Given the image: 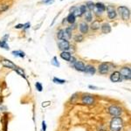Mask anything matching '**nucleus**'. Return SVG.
I'll return each mask as SVG.
<instances>
[{
  "instance_id": "21",
  "label": "nucleus",
  "mask_w": 131,
  "mask_h": 131,
  "mask_svg": "<svg viewBox=\"0 0 131 131\" xmlns=\"http://www.w3.org/2000/svg\"><path fill=\"white\" fill-rule=\"evenodd\" d=\"M100 27V22L98 20H95V21L93 22L92 26H91V28H92L93 30H97V29H99Z\"/></svg>"
},
{
  "instance_id": "30",
  "label": "nucleus",
  "mask_w": 131,
  "mask_h": 131,
  "mask_svg": "<svg viewBox=\"0 0 131 131\" xmlns=\"http://www.w3.org/2000/svg\"><path fill=\"white\" fill-rule=\"evenodd\" d=\"M7 9H8V5H6V4H1L0 5V11H6Z\"/></svg>"
},
{
  "instance_id": "35",
  "label": "nucleus",
  "mask_w": 131,
  "mask_h": 131,
  "mask_svg": "<svg viewBox=\"0 0 131 131\" xmlns=\"http://www.w3.org/2000/svg\"><path fill=\"white\" fill-rule=\"evenodd\" d=\"M16 29H20V28H24V25L22 24H19V25H17V26H15Z\"/></svg>"
},
{
  "instance_id": "34",
  "label": "nucleus",
  "mask_w": 131,
  "mask_h": 131,
  "mask_svg": "<svg viewBox=\"0 0 131 131\" xmlns=\"http://www.w3.org/2000/svg\"><path fill=\"white\" fill-rule=\"evenodd\" d=\"M53 2V0H43L42 3H45V4H51V3Z\"/></svg>"
},
{
  "instance_id": "11",
  "label": "nucleus",
  "mask_w": 131,
  "mask_h": 131,
  "mask_svg": "<svg viewBox=\"0 0 131 131\" xmlns=\"http://www.w3.org/2000/svg\"><path fill=\"white\" fill-rule=\"evenodd\" d=\"M107 15H108V17H109V18L113 19V18H114V17H116V12H115V11H114V7L107 6Z\"/></svg>"
},
{
  "instance_id": "4",
  "label": "nucleus",
  "mask_w": 131,
  "mask_h": 131,
  "mask_svg": "<svg viewBox=\"0 0 131 131\" xmlns=\"http://www.w3.org/2000/svg\"><path fill=\"white\" fill-rule=\"evenodd\" d=\"M108 112H109V114H112V115L119 116L122 114V109H121L120 107H116V106H111V107L108 108Z\"/></svg>"
},
{
  "instance_id": "9",
  "label": "nucleus",
  "mask_w": 131,
  "mask_h": 131,
  "mask_svg": "<svg viewBox=\"0 0 131 131\" xmlns=\"http://www.w3.org/2000/svg\"><path fill=\"white\" fill-rule=\"evenodd\" d=\"M1 63L3 64V66H4V67H9V68L14 69V70L17 69V67H16L15 65L13 64L11 61H10V60H1Z\"/></svg>"
},
{
  "instance_id": "12",
  "label": "nucleus",
  "mask_w": 131,
  "mask_h": 131,
  "mask_svg": "<svg viewBox=\"0 0 131 131\" xmlns=\"http://www.w3.org/2000/svg\"><path fill=\"white\" fill-rule=\"evenodd\" d=\"M84 72H85L86 73H89V74H95V67H93V66L88 65V66L85 67V70H84Z\"/></svg>"
},
{
  "instance_id": "13",
  "label": "nucleus",
  "mask_w": 131,
  "mask_h": 131,
  "mask_svg": "<svg viewBox=\"0 0 131 131\" xmlns=\"http://www.w3.org/2000/svg\"><path fill=\"white\" fill-rule=\"evenodd\" d=\"M7 35L5 37H4V39H1L0 40V47H2V48H4V49H6V50H9V45H7V43H6V38H7Z\"/></svg>"
},
{
  "instance_id": "32",
  "label": "nucleus",
  "mask_w": 131,
  "mask_h": 131,
  "mask_svg": "<svg viewBox=\"0 0 131 131\" xmlns=\"http://www.w3.org/2000/svg\"><path fill=\"white\" fill-rule=\"evenodd\" d=\"M42 129H43V131L46 130V125H45V121H43V122H42Z\"/></svg>"
},
{
  "instance_id": "1",
  "label": "nucleus",
  "mask_w": 131,
  "mask_h": 131,
  "mask_svg": "<svg viewBox=\"0 0 131 131\" xmlns=\"http://www.w3.org/2000/svg\"><path fill=\"white\" fill-rule=\"evenodd\" d=\"M123 127V122L120 117H114L110 122V130L111 131H121Z\"/></svg>"
},
{
  "instance_id": "25",
  "label": "nucleus",
  "mask_w": 131,
  "mask_h": 131,
  "mask_svg": "<svg viewBox=\"0 0 131 131\" xmlns=\"http://www.w3.org/2000/svg\"><path fill=\"white\" fill-rule=\"evenodd\" d=\"M86 19H87V21H88V22L92 20V13L89 12V11L86 12Z\"/></svg>"
},
{
  "instance_id": "18",
  "label": "nucleus",
  "mask_w": 131,
  "mask_h": 131,
  "mask_svg": "<svg viewBox=\"0 0 131 131\" xmlns=\"http://www.w3.org/2000/svg\"><path fill=\"white\" fill-rule=\"evenodd\" d=\"M70 11H71L72 14H73L74 16L81 15V12L79 11V8H77V7H73V8H71L70 9Z\"/></svg>"
},
{
  "instance_id": "2",
  "label": "nucleus",
  "mask_w": 131,
  "mask_h": 131,
  "mask_svg": "<svg viewBox=\"0 0 131 131\" xmlns=\"http://www.w3.org/2000/svg\"><path fill=\"white\" fill-rule=\"evenodd\" d=\"M118 11L120 13V15L122 16V19L128 20L129 18V16H130V12H129V10L125 6H121L118 8Z\"/></svg>"
},
{
  "instance_id": "37",
  "label": "nucleus",
  "mask_w": 131,
  "mask_h": 131,
  "mask_svg": "<svg viewBox=\"0 0 131 131\" xmlns=\"http://www.w3.org/2000/svg\"><path fill=\"white\" fill-rule=\"evenodd\" d=\"M88 87L92 88V89H95V90H96V89H98V87H95V86H89Z\"/></svg>"
},
{
  "instance_id": "14",
  "label": "nucleus",
  "mask_w": 131,
  "mask_h": 131,
  "mask_svg": "<svg viewBox=\"0 0 131 131\" xmlns=\"http://www.w3.org/2000/svg\"><path fill=\"white\" fill-rule=\"evenodd\" d=\"M95 7H96L97 11L100 12V13L102 12V11H105V9H106L105 5H104L103 4H101V3H97L96 4H95Z\"/></svg>"
},
{
  "instance_id": "10",
  "label": "nucleus",
  "mask_w": 131,
  "mask_h": 131,
  "mask_svg": "<svg viewBox=\"0 0 131 131\" xmlns=\"http://www.w3.org/2000/svg\"><path fill=\"white\" fill-rule=\"evenodd\" d=\"M82 102L87 105H91L94 103V98L90 95H84L82 97Z\"/></svg>"
},
{
  "instance_id": "17",
  "label": "nucleus",
  "mask_w": 131,
  "mask_h": 131,
  "mask_svg": "<svg viewBox=\"0 0 131 131\" xmlns=\"http://www.w3.org/2000/svg\"><path fill=\"white\" fill-rule=\"evenodd\" d=\"M101 31L103 33H108V32H111V27L108 24H104L101 26Z\"/></svg>"
},
{
  "instance_id": "28",
  "label": "nucleus",
  "mask_w": 131,
  "mask_h": 131,
  "mask_svg": "<svg viewBox=\"0 0 131 131\" xmlns=\"http://www.w3.org/2000/svg\"><path fill=\"white\" fill-rule=\"evenodd\" d=\"M79 11H80L81 14H83V13H86L87 12V6H86V5H81V6L79 7Z\"/></svg>"
},
{
  "instance_id": "26",
  "label": "nucleus",
  "mask_w": 131,
  "mask_h": 131,
  "mask_svg": "<svg viewBox=\"0 0 131 131\" xmlns=\"http://www.w3.org/2000/svg\"><path fill=\"white\" fill-rule=\"evenodd\" d=\"M52 64L53 65V66H55V67H60V63L58 62V60H57V58H56V57H54V58L52 60Z\"/></svg>"
},
{
  "instance_id": "3",
  "label": "nucleus",
  "mask_w": 131,
  "mask_h": 131,
  "mask_svg": "<svg viewBox=\"0 0 131 131\" xmlns=\"http://www.w3.org/2000/svg\"><path fill=\"white\" fill-rule=\"evenodd\" d=\"M122 78L125 79H130L131 78V70L129 67H123L120 72Z\"/></svg>"
},
{
  "instance_id": "36",
  "label": "nucleus",
  "mask_w": 131,
  "mask_h": 131,
  "mask_svg": "<svg viewBox=\"0 0 131 131\" xmlns=\"http://www.w3.org/2000/svg\"><path fill=\"white\" fill-rule=\"evenodd\" d=\"M30 23H26V24H25L24 25V29H27V28H29L30 27Z\"/></svg>"
},
{
  "instance_id": "16",
  "label": "nucleus",
  "mask_w": 131,
  "mask_h": 131,
  "mask_svg": "<svg viewBox=\"0 0 131 131\" xmlns=\"http://www.w3.org/2000/svg\"><path fill=\"white\" fill-rule=\"evenodd\" d=\"M60 57H61L63 60H67V61H69L72 56H71V54L69 53L68 52H62L61 53H60Z\"/></svg>"
},
{
  "instance_id": "27",
  "label": "nucleus",
  "mask_w": 131,
  "mask_h": 131,
  "mask_svg": "<svg viewBox=\"0 0 131 131\" xmlns=\"http://www.w3.org/2000/svg\"><path fill=\"white\" fill-rule=\"evenodd\" d=\"M35 86H36V88L38 89V91H39V92H41V91H42V89H43V87H42V85H41L39 82H37Z\"/></svg>"
},
{
  "instance_id": "31",
  "label": "nucleus",
  "mask_w": 131,
  "mask_h": 131,
  "mask_svg": "<svg viewBox=\"0 0 131 131\" xmlns=\"http://www.w3.org/2000/svg\"><path fill=\"white\" fill-rule=\"evenodd\" d=\"M75 40L77 41V42H80V41L83 40V37H82L81 35H77V36L75 37Z\"/></svg>"
},
{
  "instance_id": "29",
  "label": "nucleus",
  "mask_w": 131,
  "mask_h": 131,
  "mask_svg": "<svg viewBox=\"0 0 131 131\" xmlns=\"http://www.w3.org/2000/svg\"><path fill=\"white\" fill-rule=\"evenodd\" d=\"M16 72H17V73H18V74H20V75L22 76V77H26V75H25V73H24V71H22L21 69L20 68H17L15 70Z\"/></svg>"
},
{
  "instance_id": "24",
  "label": "nucleus",
  "mask_w": 131,
  "mask_h": 131,
  "mask_svg": "<svg viewBox=\"0 0 131 131\" xmlns=\"http://www.w3.org/2000/svg\"><path fill=\"white\" fill-rule=\"evenodd\" d=\"M53 82H55V83H57V84H64L65 82H66V80L61 79H59V78H54Z\"/></svg>"
},
{
  "instance_id": "20",
  "label": "nucleus",
  "mask_w": 131,
  "mask_h": 131,
  "mask_svg": "<svg viewBox=\"0 0 131 131\" xmlns=\"http://www.w3.org/2000/svg\"><path fill=\"white\" fill-rule=\"evenodd\" d=\"M12 54L15 56H18V57H20V58H24L25 56H26L25 52H22V51H13Z\"/></svg>"
},
{
  "instance_id": "23",
  "label": "nucleus",
  "mask_w": 131,
  "mask_h": 131,
  "mask_svg": "<svg viewBox=\"0 0 131 131\" xmlns=\"http://www.w3.org/2000/svg\"><path fill=\"white\" fill-rule=\"evenodd\" d=\"M59 39H64V30H60L57 34Z\"/></svg>"
},
{
  "instance_id": "19",
  "label": "nucleus",
  "mask_w": 131,
  "mask_h": 131,
  "mask_svg": "<svg viewBox=\"0 0 131 131\" xmlns=\"http://www.w3.org/2000/svg\"><path fill=\"white\" fill-rule=\"evenodd\" d=\"M67 19L70 24H73V23L75 22V16L73 15V14H72V13H70V14L68 15V17H67Z\"/></svg>"
},
{
  "instance_id": "8",
  "label": "nucleus",
  "mask_w": 131,
  "mask_h": 131,
  "mask_svg": "<svg viewBox=\"0 0 131 131\" xmlns=\"http://www.w3.org/2000/svg\"><path fill=\"white\" fill-rule=\"evenodd\" d=\"M73 66H74V68L77 70V71H79V72H84V70H85V65H84V63L82 62V61H75L74 62V64H73Z\"/></svg>"
},
{
  "instance_id": "22",
  "label": "nucleus",
  "mask_w": 131,
  "mask_h": 131,
  "mask_svg": "<svg viewBox=\"0 0 131 131\" xmlns=\"http://www.w3.org/2000/svg\"><path fill=\"white\" fill-rule=\"evenodd\" d=\"M86 6H87V8H88L90 11H92V10H94V9H95V4H94L93 2H90V1H89V2L87 3Z\"/></svg>"
},
{
  "instance_id": "5",
  "label": "nucleus",
  "mask_w": 131,
  "mask_h": 131,
  "mask_svg": "<svg viewBox=\"0 0 131 131\" xmlns=\"http://www.w3.org/2000/svg\"><path fill=\"white\" fill-rule=\"evenodd\" d=\"M59 48L60 50H62L63 52H66L67 50H68L70 48V44L67 40L65 39H61V41L59 42Z\"/></svg>"
},
{
  "instance_id": "33",
  "label": "nucleus",
  "mask_w": 131,
  "mask_h": 131,
  "mask_svg": "<svg viewBox=\"0 0 131 131\" xmlns=\"http://www.w3.org/2000/svg\"><path fill=\"white\" fill-rule=\"evenodd\" d=\"M50 104H51V102L50 101H45V102H43V104H42V107H47V106H49Z\"/></svg>"
},
{
  "instance_id": "7",
  "label": "nucleus",
  "mask_w": 131,
  "mask_h": 131,
  "mask_svg": "<svg viewBox=\"0 0 131 131\" xmlns=\"http://www.w3.org/2000/svg\"><path fill=\"white\" fill-rule=\"evenodd\" d=\"M108 71H109V68H108V65L107 63H102V64L100 65L99 72L101 74H106V73H108Z\"/></svg>"
},
{
  "instance_id": "6",
  "label": "nucleus",
  "mask_w": 131,
  "mask_h": 131,
  "mask_svg": "<svg viewBox=\"0 0 131 131\" xmlns=\"http://www.w3.org/2000/svg\"><path fill=\"white\" fill-rule=\"evenodd\" d=\"M110 79L112 82H119L122 80V76L120 74V72H114L110 75Z\"/></svg>"
},
{
  "instance_id": "15",
  "label": "nucleus",
  "mask_w": 131,
  "mask_h": 131,
  "mask_svg": "<svg viewBox=\"0 0 131 131\" xmlns=\"http://www.w3.org/2000/svg\"><path fill=\"white\" fill-rule=\"evenodd\" d=\"M79 31L81 33H87L88 31V26L86 23H81L79 25Z\"/></svg>"
}]
</instances>
